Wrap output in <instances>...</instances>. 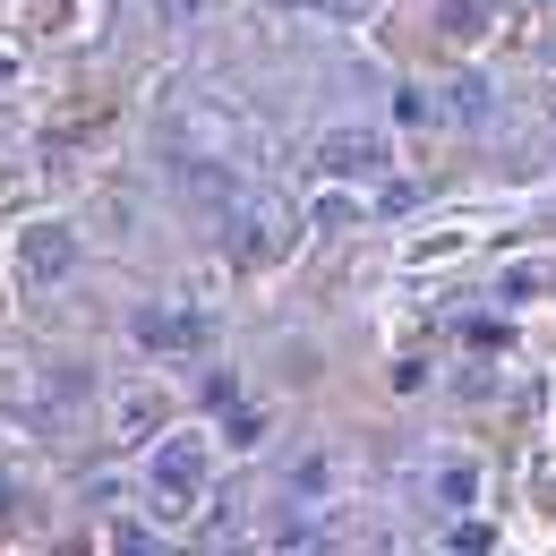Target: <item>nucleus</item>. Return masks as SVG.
Masks as SVG:
<instances>
[{
    "label": "nucleus",
    "mask_w": 556,
    "mask_h": 556,
    "mask_svg": "<svg viewBox=\"0 0 556 556\" xmlns=\"http://www.w3.org/2000/svg\"><path fill=\"white\" fill-rule=\"evenodd\" d=\"M317 163H326V172H359V163H377V138H326Z\"/></svg>",
    "instance_id": "f257e3e1"
}]
</instances>
